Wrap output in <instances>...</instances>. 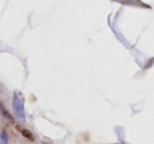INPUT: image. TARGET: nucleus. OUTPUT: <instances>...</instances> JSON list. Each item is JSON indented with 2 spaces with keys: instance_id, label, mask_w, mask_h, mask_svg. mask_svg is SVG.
Returning a JSON list of instances; mask_svg holds the SVG:
<instances>
[{
  "instance_id": "f257e3e1",
  "label": "nucleus",
  "mask_w": 154,
  "mask_h": 144,
  "mask_svg": "<svg viewBox=\"0 0 154 144\" xmlns=\"http://www.w3.org/2000/svg\"><path fill=\"white\" fill-rule=\"evenodd\" d=\"M13 110L16 119L20 123H25V110H24V103L21 98L20 94L18 91H15L14 97H13Z\"/></svg>"
},
{
  "instance_id": "f03ea898",
  "label": "nucleus",
  "mask_w": 154,
  "mask_h": 144,
  "mask_svg": "<svg viewBox=\"0 0 154 144\" xmlns=\"http://www.w3.org/2000/svg\"><path fill=\"white\" fill-rule=\"evenodd\" d=\"M113 1H118L123 4H129V5L145 6V8H147V4H144L140 0H113Z\"/></svg>"
},
{
  "instance_id": "7ed1b4c3",
  "label": "nucleus",
  "mask_w": 154,
  "mask_h": 144,
  "mask_svg": "<svg viewBox=\"0 0 154 144\" xmlns=\"http://www.w3.org/2000/svg\"><path fill=\"white\" fill-rule=\"evenodd\" d=\"M0 140H1V142L3 144H6L8 143V136H6L5 133H1V135H0Z\"/></svg>"
}]
</instances>
